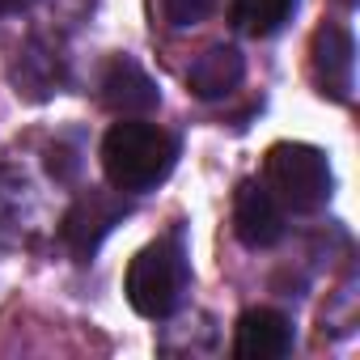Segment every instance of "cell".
Wrapping results in <instances>:
<instances>
[{
  "instance_id": "cell-1",
  "label": "cell",
  "mask_w": 360,
  "mask_h": 360,
  "mask_svg": "<svg viewBox=\"0 0 360 360\" xmlns=\"http://www.w3.org/2000/svg\"><path fill=\"white\" fill-rule=\"evenodd\" d=\"M178 161V140L144 119H123L106 131L102 140V169L106 183L123 195H144L157 183H165L169 169Z\"/></svg>"
},
{
  "instance_id": "cell-2",
  "label": "cell",
  "mask_w": 360,
  "mask_h": 360,
  "mask_svg": "<svg viewBox=\"0 0 360 360\" xmlns=\"http://www.w3.org/2000/svg\"><path fill=\"white\" fill-rule=\"evenodd\" d=\"M263 187L276 195L280 208L288 212H318L330 200V161L322 148L314 144H297V140H280L267 148L263 161Z\"/></svg>"
},
{
  "instance_id": "cell-3",
  "label": "cell",
  "mask_w": 360,
  "mask_h": 360,
  "mask_svg": "<svg viewBox=\"0 0 360 360\" xmlns=\"http://www.w3.org/2000/svg\"><path fill=\"white\" fill-rule=\"evenodd\" d=\"M187 280H191V271H187V255L178 246V238H161V242H148L131 259L123 288H127V301L140 318L161 322L183 305Z\"/></svg>"
},
{
  "instance_id": "cell-4",
  "label": "cell",
  "mask_w": 360,
  "mask_h": 360,
  "mask_svg": "<svg viewBox=\"0 0 360 360\" xmlns=\"http://www.w3.org/2000/svg\"><path fill=\"white\" fill-rule=\"evenodd\" d=\"M309 77L322 98L330 102H352L356 89V43L352 30L339 22H322L309 39Z\"/></svg>"
},
{
  "instance_id": "cell-5",
  "label": "cell",
  "mask_w": 360,
  "mask_h": 360,
  "mask_svg": "<svg viewBox=\"0 0 360 360\" xmlns=\"http://www.w3.org/2000/svg\"><path fill=\"white\" fill-rule=\"evenodd\" d=\"M127 217V204H123V191H85L68 212H64V225H60V238L64 246L77 255V259H94V250L102 246V238Z\"/></svg>"
},
{
  "instance_id": "cell-6",
  "label": "cell",
  "mask_w": 360,
  "mask_h": 360,
  "mask_svg": "<svg viewBox=\"0 0 360 360\" xmlns=\"http://www.w3.org/2000/svg\"><path fill=\"white\" fill-rule=\"evenodd\" d=\"M233 233L250 250H271L284 238V208L255 178L238 183V191H233Z\"/></svg>"
},
{
  "instance_id": "cell-7",
  "label": "cell",
  "mask_w": 360,
  "mask_h": 360,
  "mask_svg": "<svg viewBox=\"0 0 360 360\" xmlns=\"http://www.w3.org/2000/svg\"><path fill=\"white\" fill-rule=\"evenodd\" d=\"M292 352V322L280 309H246L233 330V356L238 360H284Z\"/></svg>"
},
{
  "instance_id": "cell-8",
  "label": "cell",
  "mask_w": 360,
  "mask_h": 360,
  "mask_svg": "<svg viewBox=\"0 0 360 360\" xmlns=\"http://www.w3.org/2000/svg\"><path fill=\"white\" fill-rule=\"evenodd\" d=\"M9 77H13V85H18L22 98L43 102V98H51V94H60V85L68 81V68H64V56H60L47 39H30V43L18 47Z\"/></svg>"
},
{
  "instance_id": "cell-9",
  "label": "cell",
  "mask_w": 360,
  "mask_h": 360,
  "mask_svg": "<svg viewBox=\"0 0 360 360\" xmlns=\"http://www.w3.org/2000/svg\"><path fill=\"white\" fill-rule=\"evenodd\" d=\"M102 102L115 115H148L161 106V89L157 81L127 56L110 60V68L102 72Z\"/></svg>"
},
{
  "instance_id": "cell-10",
  "label": "cell",
  "mask_w": 360,
  "mask_h": 360,
  "mask_svg": "<svg viewBox=\"0 0 360 360\" xmlns=\"http://www.w3.org/2000/svg\"><path fill=\"white\" fill-rule=\"evenodd\" d=\"M242 77H246V60H242V51L229 47V43H217V47H208V51L191 64L187 85H191L195 98L217 102V98H229V94L242 85Z\"/></svg>"
},
{
  "instance_id": "cell-11",
  "label": "cell",
  "mask_w": 360,
  "mask_h": 360,
  "mask_svg": "<svg viewBox=\"0 0 360 360\" xmlns=\"http://www.w3.org/2000/svg\"><path fill=\"white\" fill-rule=\"evenodd\" d=\"M292 9H297V0H233V22L242 34L267 39L292 18Z\"/></svg>"
},
{
  "instance_id": "cell-12",
  "label": "cell",
  "mask_w": 360,
  "mask_h": 360,
  "mask_svg": "<svg viewBox=\"0 0 360 360\" xmlns=\"http://www.w3.org/2000/svg\"><path fill=\"white\" fill-rule=\"evenodd\" d=\"M217 9V0H161V13L174 30H191Z\"/></svg>"
},
{
  "instance_id": "cell-13",
  "label": "cell",
  "mask_w": 360,
  "mask_h": 360,
  "mask_svg": "<svg viewBox=\"0 0 360 360\" xmlns=\"http://www.w3.org/2000/svg\"><path fill=\"white\" fill-rule=\"evenodd\" d=\"M30 0H0V13H22Z\"/></svg>"
},
{
  "instance_id": "cell-14",
  "label": "cell",
  "mask_w": 360,
  "mask_h": 360,
  "mask_svg": "<svg viewBox=\"0 0 360 360\" xmlns=\"http://www.w3.org/2000/svg\"><path fill=\"white\" fill-rule=\"evenodd\" d=\"M339 5H356V0H339Z\"/></svg>"
}]
</instances>
